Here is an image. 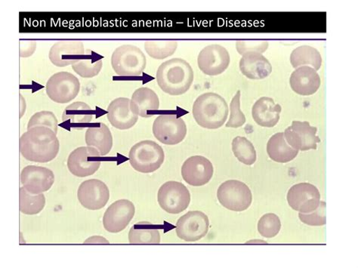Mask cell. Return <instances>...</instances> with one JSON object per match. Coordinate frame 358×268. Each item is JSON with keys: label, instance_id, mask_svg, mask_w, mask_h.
Instances as JSON below:
<instances>
[{"label": "cell", "instance_id": "obj_32", "mask_svg": "<svg viewBox=\"0 0 358 268\" xmlns=\"http://www.w3.org/2000/svg\"><path fill=\"white\" fill-rule=\"evenodd\" d=\"M178 48L176 41H149L145 43L147 54L156 60H163L172 56Z\"/></svg>", "mask_w": 358, "mask_h": 268}, {"label": "cell", "instance_id": "obj_5", "mask_svg": "<svg viewBox=\"0 0 358 268\" xmlns=\"http://www.w3.org/2000/svg\"><path fill=\"white\" fill-rule=\"evenodd\" d=\"M129 162L141 174H152L159 169L165 160L164 150L157 143L150 140L141 141L131 148Z\"/></svg>", "mask_w": 358, "mask_h": 268}, {"label": "cell", "instance_id": "obj_12", "mask_svg": "<svg viewBox=\"0 0 358 268\" xmlns=\"http://www.w3.org/2000/svg\"><path fill=\"white\" fill-rule=\"evenodd\" d=\"M136 213V207L129 199H119L113 203L103 216V226L111 234H117L127 227Z\"/></svg>", "mask_w": 358, "mask_h": 268}, {"label": "cell", "instance_id": "obj_2", "mask_svg": "<svg viewBox=\"0 0 358 268\" xmlns=\"http://www.w3.org/2000/svg\"><path fill=\"white\" fill-rule=\"evenodd\" d=\"M156 79L162 91L178 97L190 90L194 82V71L185 60L173 59L159 65Z\"/></svg>", "mask_w": 358, "mask_h": 268}, {"label": "cell", "instance_id": "obj_39", "mask_svg": "<svg viewBox=\"0 0 358 268\" xmlns=\"http://www.w3.org/2000/svg\"><path fill=\"white\" fill-rule=\"evenodd\" d=\"M36 50V43L34 41H20V55L21 57L32 56Z\"/></svg>", "mask_w": 358, "mask_h": 268}, {"label": "cell", "instance_id": "obj_16", "mask_svg": "<svg viewBox=\"0 0 358 268\" xmlns=\"http://www.w3.org/2000/svg\"><path fill=\"white\" fill-rule=\"evenodd\" d=\"M317 132V129L310 126L308 122L294 121L284 133L291 148L299 151H306L317 149V143L320 142Z\"/></svg>", "mask_w": 358, "mask_h": 268}, {"label": "cell", "instance_id": "obj_35", "mask_svg": "<svg viewBox=\"0 0 358 268\" xmlns=\"http://www.w3.org/2000/svg\"><path fill=\"white\" fill-rule=\"evenodd\" d=\"M44 127L51 129L55 134L58 133V120L54 113L43 111L33 115L27 124V129L34 127Z\"/></svg>", "mask_w": 358, "mask_h": 268}, {"label": "cell", "instance_id": "obj_14", "mask_svg": "<svg viewBox=\"0 0 358 268\" xmlns=\"http://www.w3.org/2000/svg\"><path fill=\"white\" fill-rule=\"evenodd\" d=\"M78 198L83 207L96 211L107 205L110 199V190L102 181L89 179L83 181L79 186Z\"/></svg>", "mask_w": 358, "mask_h": 268}, {"label": "cell", "instance_id": "obj_24", "mask_svg": "<svg viewBox=\"0 0 358 268\" xmlns=\"http://www.w3.org/2000/svg\"><path fill=\"white\" fill-rule=\"evenodd\" d=\"M131 111L138 117L150 118L159 110V99L152 89L141 87L136 90L131 99Z\"/></svg>", "mask_w": 358, "mask_h": 268}, {"label": "cell", "instance_id": "obj_23", "mask_svg": "<svg viewBox=\"0 0 358 268\" xmlns=\"http://www.w3.org/2000/svg\"><path fill=\"white\" fill-rule=\"evenodd\" d=\"M282 111L281 106L273 99L262 97L253 104L252 116L259 126L272 128L277 125Z\"/></svg>", "mask_w": 358, "mask_h": 268}, {"label": "cell", "instance_id": "obj_30", "mask_svg": "<svg viewBox=\"0 0 358 268\" xmlns=\"http://www.w3.org/2000/svg\"><path fill=\"white\" fill-rule=\"evenodd\" d=\"M45 206L43 194L33 195L24 188L20 190V210L22 214L34 216L41 213Z\"/></svg>", "mask_w": 358, "mask_h": 268}, {"label": "cell", "instance_id": "obj_8", "mask_svg": "<svg viewBox=\"0 0 358 268\" xmlns=\"http://www.w3.org/2000/svg\"><path fill=\"white\" fill-rule=\"evenodd\" d=\"M80 90V83L73 74L61 71L53 74L46 83L48 97L58 104H68L76 99Z\"/></svg>", "mask_w": 358, "mask_h": 268}, {"label": "cell", "instance_id": "obj_38", "mask_svg": "<svg viewBox=\"0 0 358 268\" xmlns=\"http://www.w3.org/2000/svg\"><path fill=\"white\" fill-rule=\"evenodd\" d=\"M269 43L266 41H238L236 42L238 52L243 55L248 52L263 54L268 49Z\"/></svg>", "mask_w": 358, "mask_h": 268}, {"label": "cell", "instance_id": "obj_27", "mask_svg": "<svg viewBox=\"0 0 358 268\" xmlns=\"http://www.w3.org/2000/svg\"><path fill=\"white\" fill-rule=\"evenodd\" d=\"M93 117L92 110L86 102L76 101L69 105L62 113V121L80 129L87 125Z\"/></svg>", "mask_w": 358, "mask_h": 268}, {"label": "cell", "instance_id": "obj_33", "mask_svg": "<svg viewBox=\"0 0 358 268\" xmlns=\"http://www.w3.org/2000/svg\"><path fill=\"white\" fill-rule=\"evenodd\" d=\"M102 66V59L83 57L72 65V69L83 78H93L99 74Z\"/></svg>", "mask_w": 358, "mask_h": 268}, {"label": "cell", "instance_id": "obj_26", "mask_svg": "<svg viewBox=\"0 0 358 268\" xmlns=\"http://www.w3.org/2000/svg\"><path fill=\"white\" fill-rule=\"evenodd\" d=\"M267 153L273 161L280 164H287L297 157L299 150L288 145L284 132H278L268 141Z\"/></svg>", "mask_w": 358, "mask_h": 268}, {"label": "cell", "instance_id": "obj_13", "mask_svg": "<svg viewBox=\"0 0 358 268\" xmlns=\"http://www.w3.org/2000/svg\"><path fill=\"white\" fill-rule=\"evenodd\" d=\"M230 62L229 51L217 44L206 46L197 57L200 70L204 74L211 76L224 73L228 69Z\"/></svg>", "mask_w": 358, "mask_h": 268}, {"label": "cell", "instance_id": "obj_15", "mask_svg": "<svg viewBox=\"0 0 358 268\" xmlns=\"http://www.w3.org/2000/svg\"><path fill=\"white\" fill-rule=\"evenodd\" d=\"M287 199L289 206L295 211L310 213L314 212L319 206L320 194L315 185L300 183L289 189Z\"/></svg>", "mask_w": 358, "mask_h": 268}, {"label": "cell", "instance_id": "obj_17", "mask_svg": "<svg viewBox=\"0 0 358 268\" xmlns=\"http://www.w3.org/2000/svg\"><path fill=\"white\" fill-rule=\"evenodd\" d=\"M214 174L212 162L203 156L187 159L182 167V176L185 183L194 187L208 184Z\"/></svg>", "mask_w": 358, "mask_h": 268}, {"label": "cell", "instance_id": "obj_19", "mask_svg": "<svg viewBox=\"0 0 358 268\" xmlns=\"http://www.w3.org/2000/svg\"><path fill=\"white\" fill-rule=\"evenodd\" d=\"M83 43L79 41H63L55 43L49 52L50 60L58 68L73 65L83 57Z\"/></svg>", "mask_w": 358, "mask_h": 268}, {"label": "cell", "instance_id": "obj_34", "mask_svg": "<svg viewBox=\"0 0 358 268\" xmlns=\"http://www.w3.org/2000/svg\"><path fill=\"white\" fill-rule=\"evenodd\" d=\"M258 232L260 235L266 238L276 237L281 228L279 217L274 213L264 215L258 223Z\"/></svg>", "mask_w": 358, "mask_h": 268}, {"label": "cell", "instance_id": "obj_7", "mask_svg": "<svg viewBox=\"0 0 358 268\" xmlns=\"http://www.w3.org/2000/svg\"><path fill=\"white\" fill-rule=\"evenodd\" d=\"M191 200L189 190L178 181H167L158 190V204L169 214L184 212L189 206Z\"/></svg>", "mask_w": 358, "mask_h": 268}, {"label": "cell", "instance_id": "obj_29", "mask_svg": "<svg viewBox=\"0 0 358 268\" xmlns=\"http://www.w3.org/2000/svg\"><path fill=\"white\" fill-rule=\"evenodd\" d=\"M290 62L294 69L310 65V68L317 71L322 66V57L315 48L310 45H301L292 52Z\"/></svg>", "mask_w": 358, "mask_h": 268}, {"label": "cell", "instance_id": "obj_41", "mask_svg": "<svg viewBox=\"0 0 358 268\" xmlns=\"http://www.w3.org/2000/svg\"><path fill=\"white\" fill-rule=\"evenodd\" d=\"M20 119L23 118L24 116V114L25 113V111H26V108H27V104H26V101L24 99V97H22V94H20Z\"/></svg>", "mask_w": 358, "mask_h": 268}, {"label": "cell", "instance_id": "obj_1", "mask_svg": "<svg viewBox=\"0 0 358 268\" xmlns=\"http://www.w3.org/2000/svg\"><path fill=\"white\" fill-rule=\"evenodd\" d=\"M22 157L28 161L45 164L55 159L60 150V142L51 129L37 127L28 129L20 140Z\"/></svg>", "mask_w": 358, "mask_h": 268}, {"label": "cell", "instance_id": "obj_36", "mask_svg": "<svg viewBox=\"0 0 358 268\" xmlns=\"http://www.w3.org/2000/svg\"><path fill=\"white\" fill-rule=\"evenodd\" d=\"M241 91L238 90L231 101L230 118L225 125L227 128H240L246 122V117L241 110Z\"/></svg>", "mask_w": 358, "mask_h": 268}, {"label": "cell", "instance_id": "obj_18", "mask_svg": "<svg viewBox=\"0 0 358 268\" xmlns=\"http://www.w3.org/2000/svg\"><path fill=\"white\" fill-rule=\"evenodd\" d=\"M21 183L28 192L41 195L51 189L55 183L54 172L45 167L27 166L21 172Z\"/></svg>", "mask_w": 358, "mask_h": 268}, {"label": "cell", "instance_id": "obj_4", "mask_svg": "<svg viewBox=\"0 0 358 268\" xmlns=\"http://www.w3.org/2000/svg\"><path fill=\"white\" fill-rule=\"evenodd\" d=\"M110 62L113 70L117 76L136 78L145 70L147 59L138 47L126 44L119 46L113 52Z\"/></svg>", "mask_w": 358, "mask_h": 268}, {"label": "cell", "instance_id": "obj_25", "mask_svg": "<svg viewBox=\"0 0 358 268\" xmlns=\"http://www.w3.org/2000/svg\"><path fill=\"white\" fill-rule=\"evenodd\" d=\"M85 141L88 147L97 149L101 157L107 156L114 145L111 132L103 122L88 128L85 134Z\"/></svg>", "mask_w": 358, "mask_h": 268}, {"label": "cell", "instance_id": "obj_42", "mask_svg": "<svg viewBox=\"0 0 358 268\" xmlns=\"http://www.w3.org/2000/svg\"><path fill=\"white\" fill-rule=\"evenodd\" d=\"M247 244H268L267 242L260 240H252L247 242Z\"/></svg>", "mask_w": 358, "mask_h": 268}, {"label": "cell", "instance_id": "obj_20", "mask_svg": "<svg viewBox=\"0 0 358 268\" xmlns=\"http://www.w3.org/2000/svg\"><path fill=\"white\" fill-rule=\"evenodd\" d=\"M130 103L127 98H117L110 103L107 117L113 127L127 130L136 125L138 116L131 111Z\"/></svg>", "mask_w": 358, "mask_h": 268}, {"label": "cell", "instance_id": "obj_10", "mask_svg": "<svg viewBox=\"0 0 358 268\" xmlns=\"http://www.w3.org/2000/svg\"><path fill=\"white\" fill-rule=\"evenodd\" d=\"M101 157L95 148L80 147L73 150L68 158L69 170L78 178L92 176L101 167Z\"/></svg>", "mask_w": 358, "mask_h": 268}, {"label": "cell", "instance_id": "obj_40", "mask_svg": "<svg viewBox=\"0 0 358 268\" xmlns=\"http://www.w3.org/2000/svg\"><path fill=\"white\" fill-rule=\"evenodd\" d=\"M85 244H110V242L102 236H92L84 241Z\"/></svg>", "mask_w": 358, "mask_h": 268}, {"label": "cell", "instance_id": "obj_37", "mask_svg": "<svg viewBox=\"0 0 358 268\" xmlns=\"http://www.w3.org/2000/svg\"><path fill=\"white\" fill-rule=\"evenodd\" d=\"M327 204L324 201H320L319 206L314 212L300 213L299 218L301 223L309 226H324L327 224Z\"/></svg>", "mask_w": 358, "mask_h": 268}, {"label": "cell", "instance_id": "obj_11", "mask_svg": "<svg viewBox=\"0 0 358 268\" xmlns=\"http://www.w3.org/2000/svg\"><path fill=\"white\" fill-rule=\"evenodd\" d=\"M209 228L208 216L201 211H190L178 220L176 232L182 241L196 242L208 233Z\"/></svg>", "mask_w": 358, "mask_h": 268}, {"label": "cell", "instance_id": "obj_28", "mask_svg": "<svg viewBox=\"0 0 358 268\" xmlns=\"http://www.w3.org/2000/svg\"><path fill=\"white\" fill-rule=\"evenodd\" d=\"M128 237L131 244H159L162 241L159 230L147 222L138 223L131 227Z\"/></svg>", "mask_w": 358, "mask_h": 268}, {"label": "cell", "instance_id": "obj_22", "mask_svg": "<svg viewBox=\"0 0 358 268\" xmlns=\"http://www.w3.org/2000/svg\"><path fill=\"white\" fill-rule=\"evenodd\" d=\"M239 66L243 76L253 80L266 79L272 72L270 62L262 54L257 52H248L242 55Z\"/></svg>", "mask_w": 358, "mask_h": 268}, {"label": "cell", "instance_id": "obj_21", "mask_svg": "<svg viewBox=\"0 0 358 268\" xmlns=\"http://www.w3.org/2000/svg\"><path fill=\"white\" fill-rule=\"evenodd\" d=\"M289 84L294 92L303 97H308L319 90L320 78L314 69L309 66H303L292 73Z\"/></svg>", "mask_w": 358, "mask_h": 268}, {"label": "cell", "instance_id": "obj_9", "mask_svg": "<svg viewBox=\"0 0 358 268\" xmlns=\"http://www.w3.org/2000/svg\"><path fill=\"white\" fill-rule=\"evenodd\" d=\"M155 137L166 146H176L184 141L187 135L185 121L171 113L162 114L153 123Z\"/></svg>", "mask_w": 358, "mask_h": 268}, {"label": "cell", "instance_id": "obj_6", "mask_svg": "<svg viewBox=\"0 0 358 268\" xmlns=\"http://www.w3.org/2000/svg\"><path fill=\"white\" fill-rule=\"evenodd\" d=\"M220 204L234 212H243L249 209L252 202L250 188L238 180L224 181L217 190Z\"/></svg>", "mask_w": 358, "mask_h": 268}, {"label": "cell", "instance_id": "obj_31", "mask_svg": "<svg viewBox=\"0 0 358 268\" xmlns=\"http://www.w3.org/2000/svg\"><path fill=\"white\" fill-rule=\"evenodd\" d=\"M231 146L234 155L242 164L247 166L255 164L257 159V151L252 142L247 138L241 136L234 138Z\"/></svg>", "mask_w": 358, "mask_h": 268}, {"label": "cell", "instance_id": "obj_3", "mask_svg": "<svg viewBox=\"0 0 358 268\" xmlns=\"http://www.w3.org/2000/svg\"><path fill=\"white\" fill-rule=\"evenodd\" d=\"M227 102L219 94L206 92L200 95L193 105L192 113L199 125L207 129L221 128L228 119Z\"/></svg>", "mask_w": 358, "mask_h": 268}]
</instances>
